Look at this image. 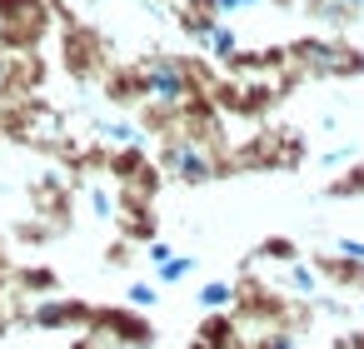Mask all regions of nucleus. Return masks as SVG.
Segmentation results:
<instances>
[{
  "label": "nucleus",
  "mask_w": 364,
  "mask_h": 349,
  "mask_svg": "<svg viewBox=\"0 0 364 349\" xmlns=\"http://www.w3.org/2000/svg\"><path fill=\"white\" fill-rule=\"evenodd\" d=\"M304 80H354L364 75V50L349 36H299L284 45V75Z\"/></svg>",
  "instance_id": "nucleus-1"
},
{
  "label": "nucleus",
  "mask_w": 364,
  "mask_h": 349,
  "mask_svg": "<svg viewBox=\"0 0 364 349\" xmlns=\"http://www.w3.org/2000/svg\"><path fill=\"white\" fill-rule=\"evenodd\" d=\"M309 160V145L294 125H259L255 135H245L240 145H230V170H255V175H274V170H299Z\"/></svg>",
  "instance_id": "nucleus-2"
},
{
  "label": "nucleus",
  "mask_w": 364,
  "mask_h": 349,
  "mask_svg": "<svg viewBox=\"0 0 364 349\" xmlns=\"http://www.w3.org/2000/svg\"><path fill=\"white\" fill-rule=\"evenodd\" d=\"M55 0H0V50L6 55H41L46 41H55Z\"/></svg>",
  "instance_id": "nucleus-3"
},
{
  "label": "nucleus",
  "mask_w": 364,
  "mask_h": 349,
  "mask_svg": "<svg viewBox=\"0 0 364 349\" xmlns=\"http://www.w3.org/2000/svg\"><path fill=\"white\" fill-rule=\"evenodd\" d=\"M155 165H160V175H165L170 185H185V190H200V185H215V180L235 175V170H230V155H215V150L195 145V140L180 135V130H175V135H160Z\"/></svg>",
  "instance_id": "nucleus-4"
},
{
  "label": "nucleus",
  "mask_w": 364,
  "mask_h": 349,
  "mask_svg": "<svg viewBox=\"0 0 364 349\" xmlns=\"http://www.w3.org/2000/svg\"><path fill=\"white\" fill-rule=\"evenodd\" d=\"M55 60H60V70L75 80V85H100V75L115 65V50H110V41L90 26H80V21H60L55 26Z\"/></svg>",
  "instance_id": "nucleus-5"
},
{
  "label": "nucleus",
  "mask_w": 364,
  "mask_h": 349,
  "mask_svg": "<svg viewBox=\"0 0 364 349\" xmlns=\"http://www.w3.org/2000/svg\"><path fill=\"white\" fill-rule=\"evenodd\" d=\"M210 100L220 105L225 120L235 115V120H255V125H264V120L274 115V105L284 100V80H269V75H250V80L225 75V80L210 85Z\"/></svg>",
  "instance_id": "nucleus-6"
},
{
  "label": "nucleus",
  "mask_w": 364,
  "mask_h": 349,
  "mask_svg": "<svg viewBox=\"0 0 364 349\" xmlns=\"http://www.w3.org/2000/svg\"><path fill=\"white\" fill-rule=\"evenodd\" d=\"M230 314L240 324H259V329H289V319H304V309H294V299L264 279H235V309Z\"/></svg>",
  "instance_id": "nucleus-7"
},
{
  "label": "nucleus",
  "mask_w": 364,
  "mask_h": 349,
  "mask_svg": "<svg viewBox=\"0 0 364 349\" xmlns=\"http://www.w3.org/2000/svg\"><path fill=\"white\" fill-rule=\"evenodd\" d=\"M90 334H100L115 349H155V324L150 314L130 309V304H95L90 309Z\"/></svg>",
  "instance_id": "nucleus-8"
},
{
  "label": "nucleus",
  "mask_w": 364,
  "mask_h": 349,
  "mask_svg": "<svg viewBox=\"0 0 364 349\" xmlns=\"http://www.w3.org/2000/svg\"><path fill=\"white\" fill-rule=\"evenodd\" d=\"M100 95L110 100V110H140L145 100H150V90H145V70H140V60L135 65H125V60H115L105 75H100Z\"/></svg>",
  "instance_id": "nucleus-9"
},
{
  "label": "nucleus",
  "mask_w": 364,
  "mask_h": 349,
  "mask_svg": "<svg viewBox=\"0 0 364 349\" xmlns=\"http://www.w3.org/2000/svg\"><path fill=\"white\" fill-rule=\"evenodd\" d=\"M90 309H95V304H85V299H60V294H50V299H36V304L26 309V324H31V329H90Z\"/></svg>",
  "instance_id": "nucleus-10"
},
{
  "label": "nucleus",
  "mask_w": 364,
  "mask_h": 349,
  "mask_svg": "<svg viewBox=\"0 0 364 349\" xmlns=\"http://www.w3.org/2000/svg\"><path fill=\"white\" fill-rule=\"evenodd\" d=\"M274 284H279L289 299H299V304H319V299L329 294V289H324V279H319V269H314L304 254H299L294 264H284V269L274 274Z\"/></svg>",
  "instance_id": "nucleus-11"
},
{
  "label": "nucleus",
  "mask_w": 364,
  "mask_h": 349,
  "mask_svg": "<svg viewBox=\"0 0 364 349\" xmlns=\"http://www.w3.org/2000/svg\"><path fill=\"white\" fill-rule=\"evenodd\" d=\"M90 130L100 135V145H110V150H135V145H150V135L140 130V120L135 115H90Z\"/></svg>",
  "instance_id": "nucleus-12"
},
{
  "label": "nucleus",
  "mask_w": 364,
  "mask_h": 349,
  "mask_svg": "<svg viewBox=\"0 0 364 349\" xmlns=\"http://www.w3.org/2000/svg\"><path fill=\"white\" fill-rule=\"evenodd\" d=\"M200 50H205L210 65H230V60L245 50V36L235 31V21H210L205 36H200Z\"/></svg>",
  "instance_id": "nucleus-13"
},
{
  "label": "nucleus",
  "mask_w": 364,
  "mask_h": 349,
  "mask_svg": "<svg viewBox=\"0 0 364 349\" xmlns=\"http://www.w3.org/2000/svg\"><path fill=\"white\" fill-rule=\"evenodd\" d=\"M314 269H319V279H324V289H354V294H364V264H354V259H339V254H314L309 259Z\"/></svg>",
  "instance_id": "nucleus-14"
},
{
  "label": "nucleus",
  "mask_w": 364,
  "mask_h": 349,
  "mask_svg": "<svg viewBox=\"0 0 364 349\" xmlns=\"http://www.w3.org/2000/svg\"><path fill=\"white\" fill-rule=\"evenodd\" d=\"M294 259H299V240H289V235H269L259 249H250L245 269H250V264H279V269H284V264H294Z\"/></svg>",
  "instance_id": "nucleus-15"
},
{
  "label": "nucleus",
  "mask_w": 364,
  "mask_h": 349,
  "mask_svg": "<svg viewBox=\"0 0 364 349\" xmlns=\"http://www.w3.org/2000/svg\"><path fill=\"white\" fill-rule=\"evenodd\" d=\"M319 200H364V155H359L349 170L329 175V185L319 190Z\"/></svg>",
  "instance_id": "nucleus-16"
},
{
  "label": "nucleus",
  "mask_w": 364,
  "mask_h": 349,
  "mask_svg": "<svg viewBox=\"0 0 364 349\" xmlns=\"http://www.w3.org/2000/svg\"><path fill=\"white\" fill-rule=\"evenodd\" d=\"M16 289H26V294H36V299H50V294L60 289V274H55L50 264H26V269L16 274Z\"/></svg>",
  "instance_id": "nucleus-17"
},
{
  "label": "nucleus",
  "mask_w": 364,
  "mask_h": 349,
  "mask_svg": "<svg viewBox=\"0 0 364 349\" xmlns=\"http://www.w3.org/2000/svg\"><path fill=\"white\" fill-rule=\"evenodd\" d=\"M304 11L314 16V21H324V26H334L339 36L364 16V11H354V6H339V0H304Z\"/></svg>",
  "instance_id": "nucleus-18"
},
{
  "label": "nucleus",
  "mask_w": 364,
  "mask_h": 349,
  "mask_svg": "<svg viewBox=\"0 0 364 349\" xmlns=\"http://www.w3.org/2000/svg\"><path fill=\"white\" fill-rule=\"evenodd\" d=\"M195 269H200V259H195V254H180V249H175V254H170L165 264H155V284H160V289H175V284H185V279H190Z\"/></svg>",
  "instance_id": "nucleus-19"
},
{
  "label": "nucleus",
  "mask_w": 364,
  "mask_h": 349,
  "mask_svg": "<svg viewBox=\"0 0 364 349\" xmlns=\"http://www.w3.org/2000/svg\"><path fill=\"white\" fill-rule=\"evenodd\" d=\"M195 304H200V309H210V314L235 309V279H205V284L195 289Z\"/></svg>",
  "instance_id": "nucleus-20"
},
{
  "label": "nucleus",
  "mask_w": 364,
  "mask_h": 349,
  "mask_svg": "<svg viewBox=\"0 0 364 349\" xmlns=\"http://www.w3.org/2000/svg\"><path fill=\"white\" fill-rule=\"evenodd\" d=\"M85 205H90V215H95L100 225H115V215H120V205H115V190H110V185H90V190H85Z\"/></svg>",
  "instance_id": "nucleus-21"
},
{
  "label": "nucleus",
  "mask_w": 364,
  "mask_h": 349,
  "mask_svg": "<svg viewBox=\"0 0 364 349\" xmlns=\"http://www.w3.org/2000/svg\"><path fill=\"white\" fill-rule=\"evenodd\" d=\"M125 304L140 309V314L155 309V304H160V284H155V279H130V284H125Z\"/></svg>",
  "instance_id": "nucleus-22"
},
{
  "label": "nucleus",
  "mask_w": 364,
  "mask_h": 349,
  "mask_svg": "<svg viewBox=\"0 0 364 349\" xmlns=\"http://www.w3.org/2000/svg\"><path fill=\"white\" fill-rule=\"evenodd\" d=\"M354 160H359V145H354V140H339V145H329V150L319 155V165H324L329 175H339V170H349Z\"/></svg>",
  "instance_id": "nucleus-23"
},
{
  "label": "nucleus",
  "mask_w": 364,
  "mask_h": 349,
  "mask_svg": "<svg viewBox=\"0 0 364 349\" xmlns=\"http://www.w3.org/2000/svg\"><path fill=\"white\" fill-rule=\"evenodd\" d=\"M250 349H299V334L294 329H259L250 339Z\"/></svg>",
  "instance_id": "nucleus-24"
},
{
  "label": "nucleus",
  "mask_w": 364,
  "mask_h": 349,
  "mask_svg": "<svg viewBox=\"0 0 364 349\" xmlns=\"http://www.w3.org/2000/svg\"><path fill=\"white\" fill-rule=\"evenodd\" d=\"M259 6H269V0H210V11H215L220 21H235V16H250V11H259Z\"/></svg>",
  "instance_id": "nucleus-25"
},
{
  "label": "nucleus",
  "mask_w": 364,
  "mask_h": 349,
  "mask_svg": "<svg viewBox=\"0 0 364 349\" xmlns=\"http://www.w3.org/2000/svg\"><path fill=\"white\" fill-rule=\"evenodd\" d=\"M329 254H339V259H354V264H364V240H359V235H334Z\"/></svg>",
  "instance_id": "nucleus-26"
},
{
  "label": "nucleus",
  "mask_w": 364,
  "mask_h": 349,
  "mask_svg": "<svg viewBox=\"0 0 364 349\" xmlns=\"http://www.w3.org/2000/svg\"><path fill=\"white\" fill-rule=\"evenodd\" d=\"M170 254H175V245H170V240H160V235H155V240L145 245V259H150V264H165Z\"/></svg>",
  "instance_id": "nucleus-27"
},
{
  "label": "nucleus",
  "mask_w": 364,
  "mask_h": 349,
  "mask_svg": "<svg viewBox=\"0 0 364 349\" xmlns=\"http://www.w3.org/2000/svg\"><path fill=\"white\" fill-rule=\"evenodd\" d=\"M105 259H110V264H130V259H135V249H130V240L120 235V240H115V245L105 249Z\"/></svg>",
  "instance_id": "nucleus-28"
},
{
  "label": "nucleus",
  "mask_w": 364,
  "mask_h": 349,
  "mask_svg": "<svg viewBox=\"0 0 364 349\" xmlns=\"http://www.w3.org/2000/svg\"><path fill=\"white\" fill-rule=\"evenodd\" d=\"M334 349H364V324H359V329H349V334H339V339H334Z\"/></svg>",
  "instance_id": "nucleus-29"
},
{
  "label": "nucleus",
  "mask_w": 364,
  "mask_h": 349,
  "mask_svg": "<svg viewBox=\"0 0 364 349\" xmlns=\"http://www.w3.org/2000/svg\"><path fill=\"white\" fill-rule=\"evenodd\" d=\"M319 135H339V115H324L319 120Z\"/></svg>",
  "instance_id": "nucleus-30"
},
{
  "label": "nucleus",
  "mask_w": 364,
  "mask_h": 349,
  "mask_svg": "<svg viewBox=\"0 0 364 349\" xmlns=\"http://www.w3.org/2000/svg\"><path fill=\"white\" fill-rule=\"evenodd\" d=\"M6 70H11V55H6V50H0V85H6Z\"/></svg>",
  "instance_id": "nucleus-31"
},
{
  "label": "nucleus",
  "mask_w": 364,
  "mask_h": 349,
  "mask_svg": "<svg viewBox=\"0 0 364 349\" xmlns=\"http://www.w3.org/2000/svg\"><path fill=\"white\" fill-rule=\"evenodd\" d=\"M354 314H359V324H364V294H359V304H354Z\"/></svg>",
  "instance_id": "nucleus-32"
},
{
  "label": "nucleus",
  "mask_w": 364,
  "mask_h": 349,
  "mask_svg": "<svg viewBox=\"0 0 364 349\" xmlns=\"http://www.w3.org/2000/svg\"><path fill=\"white\" fill-rule=\"evenodd\" d=\"M80 6H105V0H80Z\"/></svg>",
  "instance_id": "nucleus-33"
},
{
  "label": "nucleus",
  "mask_w": 364,
  "mask_h": 349,
  "mask_svg": "<svg viewBox=\"0 0 364 349\" xmlns=\"http://www.w3.org/2000/svg\"><path fill=\"white\" fill-rule=\"evenodd\" d=\"M0 135H6V125H0Z\"/></svg>",
  "instance_id": "nucleus-34"
},
{
  "label": "nucleus",
  "mask_w": 364,
  "mask_h": 349,
  "mask_svg": "<svg viewBox=\"0 0 364 349\" xmlns=\"http://www.w3.org/2000/svg\"><path fill=\"white\" fill-rule=\"evenodd\" d=\"M359 11H364V0H359Z\"/></svg>",
  "instance_id": "nucleus-35"
}]
</instances>
